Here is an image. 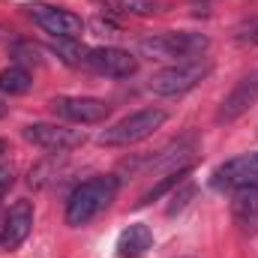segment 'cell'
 Here are the masks:
<instances>
[{
	"label": "cell",
	"mask_w": 258,
	"mask_h": 258,
	"mask_svg": "<svg viewBox=\"0 0 258 258\" xmlns=\"http://www.w3.org/2000/svg\"><path fill=\"white\" fill-rule=\"evenodd\" d=\"M24 138L45 150H72L87 141L81 129H69L60 123H30V126H24Z\"/></svg>",
	"instance_id": "cell-10"
},
{
	"label": "cell",
	"mask_w": 258,
	"mask_h": 258,
	"mask_svg": "<svg viewBox=\"0 0 258 258\" xmlns=\"http://www.w3.org/2000/svg\"><path fill=\"white\" fill-rule=\"evenodd\" d=\"M51 111L57 117L69 120V123L90 126V123H102L108 117L111 105L105 99H96V96H54L51 99Z\"/></svg>",
	"instance_id": "cell-6"
},
{
	"label": "cell",
	"mask_w": 258,
	"mask_h": 258,
	"mask_svg": "<svg viewBox=\"0 0 258 258\" xmlns=\"http://www.w3.org/2000/svg\"><path fill=\"white\" fill-rule=\"evenodd\" d=\"M189 171H192V165H189V168H177V171H168V174H162V177H159V180H156V183L147 189V192L135 201V207H144V204H150V201H159L165 192H171L174 186H180V183L189 177Z\"/></svg>",
	"instance_id": "cell-15"
},
{
	"label": "cell",
	"mask_w": 258,
	"mask_h": 258,
	"mask_svg": "<svg viewBox=\"0 0 258 258\" xmlns=\"http://www.w3.org/2000/svg\"><path fill=\"white\" fill-rule=\"evenodd\" d=\"M51 48L57 51V57H60L66 66H75V69H84V66H87V51H90V48L81 45L78 39H57V36H54Z\"/></svg>",
	"instance_id": "cell-17"
},
{
	"label": "cell",
	"mask_w": 258,
	"mask_h": 258,
	"mask_svg": "<svg viewBox=\"0 0 258 258\" xmlns=\"http://www.w3.org/2000/svg\"><path fill=\"white\" fill-rule=\"evenodd\" d=\"M87 72H96V75H105V78H129L138 72V57L126 51V48H117V45H99V48H90L87 51Z\"/></svg>",
	"instance_id": "cell-7"
},
{
	"label": "cell",
	"mask_w": 258,
	"mask_h": 258,
	"mask_svg": "<svg viewBox=\"0 0 258 258\" xmlns=\"http://www.w3.org/2000/svg\"><path fill=\"white\" fill-rule=\"evenodd\" d=\"M195 156V138H177L174 144H168L165 150H159L156 156H150L144 165L147 171L153 174H168V171H177V168H189Z\"/></svg>",
	"instance_id": "cell-11"
},
{
	"label": "cell",
	"mask_w": 258,
	"mask_h": 258,
	"mask_svg": "<svg viewBox=\"0 0 258 258\" xmlns=\"http://www.w3.org/2000/svg\"><path fill=\"white\" fill-rule=\"evenodd\" d=\"M120 180L114 174H99L84 183H78L66 201V222L69 225H87L93 216H99L117 195Z\"/></svg>",
	"instance_id": "cell-2"
},
{
	"label": "cell",
	"mask_w": 258,
	"mask_h": 258,
	"mask_svg": "<svg viewBox=\"0 0 258 258\" xmlns=\"http://www.w3.org/2000/svg\"><path fill=\"white\" fill-rule=\"evenodd\" d=\"M30 87H33V81H30V72H27L24 66H9V69L0 72V90H3V93H9V96H24Z\"/></svg>",
	"instance_id": "cell-16"
},
{
	"label": "cell",
	"mask_w": 258,
	"mask_h": 258,
	"mask_svg": "<svg viewBox=\"0 0 258 258\" xmlns=\"http://www.w3.org/2000/svg\"><path fill=\"white\" fill-rule=\"evenodd\" d=\"M213 189H240V186H258V153H240L228 162H222L213 177Z\"/></svg>",
	"instance_id": "cell-8"
},
{
	"label": "cell",
	"mask_w": 258,
	"mask_h": 258,
	"mask_svg": "<svg viewBox=\"0 0 258 258\" xmlns=\"http://www.w3.org/2000/svg\"><path fill=\"white\" fill-rule=\"evenodd\" d=\"M183 258H189V255H183Z\"/></svg>",
	"instance_id": "cell-27"
},
{
	"label": "cell",
	"mask_w": 258,
	"mask_h": 258,
	"mask_svg": "<svg viewBox=\"0 0 258 258\" xmlns=\"http://www.w3.org/2000/svg\"><path fill=\"white\" fill-rule=\"evenodd\" d=\"M3 231H6V213H0V246H3Z\"/></svg>",
	"instance_id": "cell-24"
},
{
	"label": "cell",
	"mask_w": 258,
	"mask_h": 258,
	"mask_svg": "<svg viewBox=\"0 0 258 258\" xmlns=\"http://www.w3.org/2000/svg\"><path fill=\"white\" fill-rule=\"evenodd\" d=\"M210 48V39L204 33L192 30H165V33H150L144 39H138V54L150 57V60H174V63H186L201 57Z\"/></svg>",
	"instance_id": "cell-1"
},
{
	"label": "cell",
	"mask_w": 258,
	"mask_h": 258,
	"mask_svg": "<svg viewBox=\"0 0 258 258\" xmlns=\"http://www.w3.org/2000/svg\"><path fill=\"white\" fill-rule=\"evenodd\" d=\"M231 39H234L240 48H255L258 45V15L243 18V21L231 30Z\"/></svg>",
	"instance_id": "cell-19"
},
{
	"label": "cell",
	"mask_w": 258,
	"mask_h": 258,
	"mask_svg": "<svg viewBox=\"0 0 258 258\" xmlns=\"http://www.w3.org/2000/svg\"><path fill=\"white\" fill-rule=\"evenodd\" d=\"M210 69H213V66L207 63V60L174 63V66H168V69H162V72H156L147 87H150V93H156V96H183V93H189L192 87H198V84L210 75Z\"/></svg>",
	"instance_id": "cell-4"
},
{
	"label": "cell",
	"mask_w": 258,
	"mask_h": 258,
	"mask_svg": "<svg viewBox=\"0 0 258 258\" xmlns=\"http://www.w3.org/2000/svg\"><path fill=\"white\" fill-rule=\"evenodd\" d=\"M12 48V57L18 60V63H42V57H39V48L36 45H30V42H12L9 45Z\"/></svg>",
	"instance_id": "cell-20"
},
{
	"label": "cell",
	"mask_w": 258,
	"mask_h": 258,
	"mask_svg": "<svg viewBox=\"0 0 258 258\" xmlns=\"http://www.w3.org/2000/svg\"><path fill=\"white\" fill-rule=\"evenodd\" d=\"M30 228H33V204H30L27 198H21V201H15V204L6 210L3 246H6V249H15V246H21V243L27 240Z\"/></svg>",
	"instance_id": "cell-12"
},
{
	"label": "cell",
	"mask_w": 258,
	"mask_h": 258,
	"mask_svg": "<svg viewBox=\"0 0 258 258\" xmlns=\"http://www.w3.org/2000/svg\"><path fill=\"white\" fill-rule=\"evenodd\" d=\"M150 246H153V231L144 222H135L117 237V258H141Z\"/></svg>",
	"instance_id": "cell-14"
},
{
	"label": "cell",
	"mask_w": 258,
	"mask_h": 258,
	"mask_svg": "<svg viewBox=\"0 0 258 258\" xmlns=\"http://www.w3.org/2000/svg\"><path fill=\"white\" fill-rule=\"evenodd\" d=\"M165 111L162 108H138L126 117H120L117 123H111L108 129L99 132V144L105 147H129V144H138L144 138H150L156 129L165 123Z\"/></svg>",
	"instance_id": "cell-3"
},
{
	"label": "cell",
	"mask_w": 258,
	"mask_h": 258,
	"mask_svg": "<svg viewBox=\"0 0 258 258\" xmlns=\"http://www.w3.org/2000/svg\"><path fill=\"white\" fill-rule=\"evenodd\" d=\"M3 153H6V141L0 138V159H3Z\"/></svg>",
	"instance_id": "cell-25"
},
{
	"label": "cell",
	"mask_w": 258,
	"mask_h": 258,
	"mask_svg": "<svg viewBox=\"0 0 258 258\" xmlns=\"http://www.w3.org/2000/svg\"><path fill=\"white\" fill-rule=\"evenodd\" d=\"M252 105H258V69L249 72V75H243V78L231 87V93L222 99V105H219V111H216V123H234V120L243 117Z\"/></svg>",
	"instance_id": "cell-9"
},
{
	"label": "cell",
	"mask_w": 258,
	"mask_h": 258,
	"mask_svg": "<svg viewBox=\"0 0 258 258\" xmlns=\"http://www.w3.org/2000/svg\"><path fill=\"white\" fill-rule=\"evenodd\" d=\"M0 45H12V36H9L6 27H0Z\"/></svg>",
	"instance_id": "cell-23"
},
{
	"label": "cell",
	"mask_w": 258,
	"mask_h": 258,
	"mask_svg": "<svg viewBox=\"0 0 258 258\" xmlns=\"http://www.w3.org/2000/svg\"><path fill=\"white\" fill-rule=\"evenodd\" d=\"M231 216L243 231H258V186L231 189Z\"/></svg>",
	"instance_id": "cell-13"
},
{
	"label": "cell",
	"mask_w": 258,
	"mask_h": 258,
	"mask_svg": "<svg viewBox=\"0 0 258 258\" xmlns=\"http://www.w3.org/2000/svg\"><path fill=\"white\" fill-rule=\"evenodd\" d=\"M105 12H126V15H150L159 9L156 0H99Z\"/></svg>",
	"instance_id": "cell-18"
},
{
	"label": "cell",
	"mask_w": 258,
	"mask_h": 258,
	"mask_svg": "<svg viewBox=\"0 0 258 258\" xmlns=\"http://www.w3.org/2000/svg\"><path fill=\"white\" fill-rule=\"evenodd\" d=\"M3 114H6V105H3V102H0V117H3Z\"/></svg>",
	"instance_id": "cell-26"
},
{
	"label": "cell",
	"mask_w": 258,
	"mask_h": 258,
	"mask_svg": "<svg viewBox=\"0 0 258 258\" xmlns=\"http://www.w3.org/2000/svg\"><path fill=\"white\" fill-rule=\"evenodd\" d=\"M9 183H12V168H9V165H3V159H0V192H3Z\"/></svg>",
	"instance_id": "cell-22"
},
{
	"label": "cell",
	"mask_w": 258,
	"mask_h": 258,
	"mask_svg": "<svg viewBox=\"0 0 258 258\" xmlns=\"http://www.w3.org/2000/svg\"><path fill=\"white\" fill-rule=\"evenodd\" d=\"M192 195H195V186L183 180V189H180V195H174V198H171V204H168V216L180 213V210H183V207L189 204V198H192Z\"/></svg>",
	"instance_id": "cell-21"
},
{
	"label": "cell",
	"mask_w": 258,
	"mask_h": 258,
	"mask_svg": "<svg viewBox=\"0 0 258 258\" xmlns=\"http://www.w3.org/2000/svg\"><path fill=\"white\" fill-rule=\"evenodd\" d=\"M27 15L51 36L57 39H78L84 33V21L81 15L69 12V9H60V6H51V3H27L24 6Z\"/></svg>",
	"instance_id": "cell-5"
}]
</instances>
